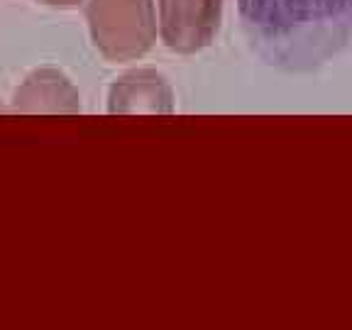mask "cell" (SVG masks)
<instances>
[{
  "label": "cell",
  "mask_w": 352,
  "mask_h": 330,
  "mask_svg": "<svg viewBox=\"0 0 352 330\" xmlns=\"http://www.w3.org/2000/svg\"><path fill=\"white\" fill-rule=\"evenodd\" d=\"M88 32L108 61H132L154 47L157 6L154 0H83Z\"/></svg>",
  "instance_id": "cell-1"
},
{
  "label": "cell",
  "mask_w": 352,
  "mask_h": 330,
  "mask_svg": "<svg viewBox=\"0 0 352 330\" xmlns=\"http://www.w3.org/2000/svg\"><path fill=\"white\" fill-rule=\"evenodd\" d=\"M223 0H160L157 30L162 42L179 54H196L215 39Z\"/></svg>",
  "instance_id": "cell-2"
},
{
  "label": "cell",
  "mask_w": 352,
  "mask_h": 330,
  "mask_svg": "<svg viewBox=\"0 0 352 330\" xmlns=\"http://www.w3.org/2000/svg\"><path fill=\"white\" fill-rule=\"evenodd\" d=\"M10 113L15 116H78L81 96L59 69L44 66L25 76L15 88L10 100Z\"/></svg>",
  "instance_id": "cell-3"
},
{
  "label": "cell",
  "mask_w": 352,
  "mask_h": 330,
  "mask_svg": "<svg viewBox=\"0 0 352 330\" xmlns=\"http://www.w3.org/2000/svg\"><path fill=\"white\" fill-rule=\"evenodd\" d=\"M110 116H171L174 88L157 69H132L108 91Z\"/></svg>",
  "instance_id": "cell-4"
},
{
  "label": "cell",
  "mask_w": 352,
  "mask_h": 330,
  "mask_svg": "<svg viewBox=\"0 0 352 330\" xmlns=\"http://www.w3.org/2000/svg\"><path fill=\"white\" fill-rule=\"evenodd\" d=\"M34 3H44V6H52V8H76V6H83V0H34Z\"/></svg>",
  "instance_id": "cell-5"
},
{
  "label": "cell",
  "mask_w": 352,
  "mask_h": 330,
  "mask_svg": "<svg viewBox=\"0 0 352 330\" xmlns=\"http://www.w3.org/2000/svg\"><path fill=\"white\" fill-rule=\"evenodd\" d=\"M6 113H10V105L0 103V116H6Z\"/></svg>",
  "instance_id": "cell-6"
}]
</instances>
